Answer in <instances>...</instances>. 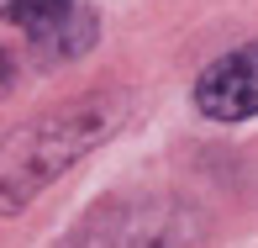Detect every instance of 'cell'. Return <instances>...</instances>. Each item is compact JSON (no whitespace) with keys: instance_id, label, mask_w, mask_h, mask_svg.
Masks as SVG:
<instances>
[{"instance_id":"1","label":"cell","mask_w":258,"mask_h":248,"mask_svg":"<svg viewBox=\"0 0 258 248\" xmlns=\"http://www.w3.org/2000/svg\"><path fill=\"white\" fill-rule=\"evenodd\" d=\"M95 137H100V122H79V116H53V122H32L27 132H16L0 148V211L27 206Z\"/></svg>"},{"instance_id":"5","label":"cell","mask_w":258,"mask_h":248,"mask_svg":"<svg viewBox=\"0 0 258 248\" xmlns=\"http://www.w3.org/2000/svg\"><path fill=\"white\" fill-rule=\"evenodd\" d=\"M11 85H16V58H11L6 48H0V95H6Z\"/></svg>"},{"instance_id":"2","label":"cell","mask_w":258,"mask_h":248,"mask_svg":"<svg viewBox=\"0 0 258 248\" xmlns=\"http://www.w3.org/2000/svg\"><path fill=\"white\" fill-rule=\"evenodd\" d=\"M195 106L211 122H248L258 116V42L216 58L195 79Z\"/></svg>"},{"instance_id":"4","label":"cell","mask_w":258,"mask_h":248,"mask_svg":"<svg viewBox=\"0 0 258 248\" xmlns=\"http://www.w3.org/2000/svg\"><path fill=\"white\" fill-rule=\"evenodd\" d=\"M95 32H100L95 16H90V11H74V16H69L48 42H37V53H42V58H79V53H90Z\"/></svg>"},{"instance_id":"3","label":"cell","mask_w":258,"mask_h":248,"mask_svg":"<svg viewBox=\"0 0 258 248\" xmlns=\"http://www.w3.org/2000/svg\"><path fill=\"white\" fill-rule=\"evenodd\" d=\"M74 11H79L74 0H0V21L21 27L32 48H37V42H48L53 32L74 16Z\"/></svg>"}]
</instances>
